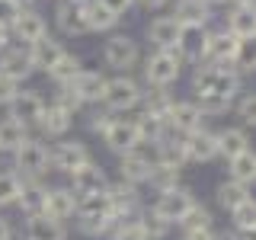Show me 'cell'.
<instances>
[{
	"instance_id": "obj_51",
	"label": "cell",
	"mask_w": 256,
	"mask_h": 240,
	"mask_svg": "<svg viewBox=\"0 0 256 240\" xmlns=\"http://www.w3.org/2000/svg\"><path fill=\"white\" fill-rule=\"evenodd\" d=\"M22 6L16 4V0H0V29H10L16 22V16H20Z\"/></svg>"
},
{
	"instance_id": "obj_34",
	"label": "cell",
	"mask_w": 256,
	"mask_h": 240,
	"mask_svg": "<svg viewBox=\"0 0 256 240\" xmlns=\"http://www.w3.org/2000/svg\"><path fill=\"white\" fill-rule=\"evenodd\" d=\"M230 180L240 182V186H250L256 182V154L253 150H244L230 160Z\"/></svg>"
},
{
	"instance_id": "obj_54",
	"label": "cell",
	"mask_w": 256,
	"mask_h": 240,
	"mask_svg": "<svg viewBox=\"0 0 256 240\" xmlns=\"http://www.w3.org/2000/svg\"><path fill=\"white\" fill-rule=\"evenodd\" d=\"M182 240H218V234H214L212 228H205V230H186Z\"/></svg>"
},
{
	"instance_id": "obj_18",
	"label": "cell",
	"mask_w": 256,
	"mask_h": 240,
	"mask_svg": "<svg viewBox=\"0 0 256 240\" xmlns=\"http://www.w3.org/2000/svg\"><path fill=\"white\" fill-rule=\"evenodd\" d=\"M45 198H48V186L42 180H22L16 208H20L26 218H36V214H45Z\"/></svg>"
},
{
	"instance_id": "obj_4",
	"label": "cell",
	"mask_w": 256,
	"mask_h": 240,
	"mask_svg": "<svg viewBox=\"0 0 256 240\" xmlns=\"http://www.w3.org/2000/svg\"><path fill=\"white\" fill-rule=\"evenodd\" d=\"M196 205H198V202H196V196H192V189L176 186V189H170V192H160L150 212H154L157 218H164L166 224H180Z\"/></svg>"
},
{
	"instance_id": "obj_39",
	"label": "cell",
	"mask_w": 256,
	"mask_h": 240,
	"mask_svg": "<svg viewBox=\"0 0 256 240\" xmlns=\"http://www.w3.org/2000/svg\"><path fill=\"white\" fill-rule=\"evenodd\" d=\"M20 186L22 180L13 170H0V208H10L20 202Z\"/></svg>"
},
{
	"instance_id": "obj_10",
	"label": "cell",
	"mask_w": 256,
	"mask_h": 240,
	"mask_svg": "<svg viewBox=\"0 0 256 240\" xmlns=\"http://www.w3.org/2000/svg\"><path fill=\"white\" fill-rule=\"evenodd\" d=\"M141 58V52H138V42H134L132 36H112L106 48H102V61L109 64V68H116V70H128V68H134Z\"/></svg>"
},
{
	"instance_id": "obj_60",
	"label": "cell",
	"mask_w": 256,
	"mask_h": 240,
	"mask_svg": "<svg viewBox=\"0 0 256 240\" xmlns=\"http://www.w3.org/2000/svg\"><path fill=\"white\" fill-rule=\"evenodd\" d=\"M234 4H237V6H250L253 0H234Z\"/></svg>"
},
{
	"instance_id": "obj_42",
	"label": "cell",
	"mask_w": 256,
	"mask_h": 240,
	"mask_svg": "<svg viewBox=\"0 0 256 240\" xmlns=\"http://www.w3.org/2000/svg\"><path fill=\"white\" fill-rule=\"evenodd\" d=\"M138 224H141L144 234H148V240H164V237H166V230H170V224H166L164 218H157L150 208L138 214Z\"/></svg>"
},
{
	"instance_id": "obj_29",
	"label": "cell",
	"mask_w": 256,
	"mask_h": 240,
	"mask_svg": "<svg viewBox=\"0 0 256 240\" xmlns=\"http://www.w3.org/2000/svg\"><path fill=\"white\" fill-rule=\"evenodd\" d=\"M228 32L234 38H253L256 36V13L250 6H234L228 16Z\"/></svg>"
},
{
	"instance_id": "obj_30",
	"label": "cell",
	"mask_w": 256,
	"mask_h": 240,
	"mask_svg": "<svg viewBox=\"0 0 256 240\" xmlns=\"http://www.w3.org/2000/svg\"><path fill=\"white\" fill-rule=\"evenodd\" d=\"M173 96L166 90H157V86H150L148 93H141V106H144V116H154V118H166L173 109Z\"/></svg>"
},
{
	"instance_id": "obj_1",
	"label": "cell",
	"mask_w": 256,
	"mask_h": 240,
	"mask_svg": "<svg viewBox=\"0 0 256 240\" xmlns=\"http://www.w3.org/2000/svg\"><path fill=\"white\" fill-rule=\"evenodd\" d=\"M182 54L180 48H164V52H154L148 61H144V80L157 90H166L170 84L180 80V70H182Z\"/></svg>"
},
{
	"instance_id": "obj_9",
	"label": "cell",
	"mask_w": 256,
	"mask_h": 240,
	"mask_svg": "<svg viewBox=\"0 0 256 240\" xmlns=\"http://www.w3.org/2000/svg\"><path fill=\"white\" fill-rule=\"evenodd\" d=\"M10 36L16 38V42H22V48H29V45H36L38 38L48 36V22H45V16L38 10L26 6V10H20L16 22L10 26Z\"/></svg>"
},
{
	"instance_id": "obj_63",
	"label": "cell",
	"mask_w": 256,
	"mask_h": 240,
	"mask_svg": "<svg viewBox=\"0 0 256 240\" xmlns=\"http://www.w3.org/2000/svg\"><path fill=\"white\" fill-rule=\"evenodd\" d=\"M132 4H138V0H132Z\"/></svg>"
},
{
	"instance_id": "obj_12",
	"label": "cell",
	"mask_w": 256,
	"mask_h": 240,
	"mask_svg": "<svg viewBox=\"0 0 256 240\" xmlns=\"http://www.w3.org/2000/svg\"><path fill=\"white\" fill-rule=\"evenodd\" d=\"M106 189H109V176L100 164H93V160L86 166H80L77 173H70V192H74L77 198L100 196V192H106Z\"/></svg>"
},
{
	"instance_id": "obj_3",
	"label": "cell",
	"mask_w": 256,
	"mask_h": 240,
	"mask_svg": "<svg viewBox=\"0 0 256 240\" xmlns=\"http://www.w3.org/2000/svg\"><path fill=\"white\" fill-rule=\"evenodd\" d=\"M141 102V86L138 80H132L128 74H118V77H109L106 80V93H102V106H106L112 116L116 112H128Z\"/></svg>"
},
{
	"instance_id": "obj_16",
	"label": "cell",
	"mask_w": 256,
	"mask_h": 240,
	"mask_svg": "<svg viewBox=\"0 0 256 240\" xmlns=\"http://www.w3.org/2000/svg\"><path fill=\"white\" fill-rule=\"evenodd\" d=\"M45 214L54 221H70L77 214V196L70 192V186H54L48 189V198H45Z\"/></svg>"
},
{
	"instance_id": "obj_61",
	"label": "cell",
	"mask_w": 256,
	"mask_h": 240,
	"mask_svg": "<svg viewBox=\"0 0 256 240\" xmlns=\"http://www.w3.org/2000/svg\"><path fill=\"white\" fill-rule=\"evenodd\" d=\"M74 4H90V0H74Z\"/></svg>"
},
{
	"instance_id": "obj_46",
	"label": "cell",
	"mask_w": 256,
	"mask_h": 240,
	"mask_svg": "<svg viewBox=\"0 0 256 240\" xmlns=\"http://www.w3.org/2000/svg\"><path fill=\"white\" fill-rule=\"evenodd\" d=\"M196 106L202 116H221V112H228L230 109V102L228 100H221V96H214V93H202L196 100Z\"/></svg>"
},
{
	"instance_id": "obj_40",
	"label": "cell",
	"mask_w": 256,
	"mask_h": 240,
	"mask_svg": "<svg viewBox=\"0 0 256 240\" xmlns=\"http://www.w3.org/2000/svg\"><path fill=\"white\" fill-rule=\"evenodd\" d=\"M240 90V77L234 74V70H214V84H212V93L221 96V100H234Z\"/></svg>"
},
{
	"instance_id": "obj_43",
	"label": "cell",
	"mask_w": 256,
	"mask_h": 240,
	"mask_svg": "<svg viewBox=\"0 0 256 240\" xmlns=\"http://www.w3.org/2000/svg\"><path fill=\"white\" fill-rule=\"evenodd\" d=\"M230 221H234L237 230H250V228H256V198L250 196L244 205H237L234 212H230Z\"/></svg>"
},
{
	"instance_id": "obj_13",
	"label": "cell",
	"mask_w": 256,
	"mask_h": 240,
	"mask_svg": "<svg viewBox=\"0 0 256 240\" xmlns=\"http://www.w3.org/2000/svg\"><path fill=\"white\" fill-rule=\"evenodd\" d=\"M54 26L64 36H86L90 32V26H86V6L74 4V0H58V6H54Z\"/></svg>"
},
{
	"instance_id": "obj_53",
	"label": "cell",
	"mask_w": 256,
	"mask_h": 240,
	"mask_svg": "<svg viewBox=\"0 0 256 240\" xmlns=\"http://www.w3.org/2000/svg\"><path fill=\"white\" fill-rule=\"evenodd\" d=\"M100 4L106 6V10H109L112 16H118V20H122V16H125V13H128V10L134 6L132 0H100Z\"/></svg>"
},
{
	"instance_id": "obj_52",
	"label": "cell",
	"mask_w": 256,
	"mask_h": 240,
	"mask_svg": "<svg viewBox=\"0 0 256 240\" xmlns=\"http://www.w3.org/2000/svg\"><path fill=\"white\" fill-rule=\"evenodd\" d=\"M237 116L244 118L246 125H256V93H246L244 100L237 102Z\"/></svg>"
},
{
	"instance_id": "obj_21",
	"label": "cell",
	"mask_w": 256,
	"mask_h": 240,
	"mask_svg": "<svg viewBox=\"0 0 256 240\" xmlns=\"http://www.w3.org/2000/svg\"><path fill=\"white\" fill-rule=\"evenodd\" d=\"M166 122H170V128L176 134H192L202 128V112H198L196 102H173Z\"/></svg>"
},
{
	"instance_id": "obj_17",
	"label": "cell",
	"mask_w": 256,
	"mask_h": 240,
	"mask_svg": "<svg viewBox=\"0 0 256 240\" xmlns=\"http://www.w3.org/2000/svg\"><path fill=\"white\" fill-rule=\"evenodd\" d=\"M64 54H68V48H64V42H58L54 36H45V38H38L36 45H29V58L36 64V70H45V74L64 58Z\"/></svg>"
},
{
	"instance_id": "obj_50",
	"label": "cell",
	"mask_w": 256,
	"mask_h": 240,
	"mask_svg": "<svg viewBox=\"0 0 256 240\" xmlns=\"http://www.w3.org/2000/svg\"><path fill=\"white\" fill-rule=\"evenodd\" d=\"M20 90H22V86L16 84V80H10L6 74H0V106H10L16 96H20Z\"/></svg>"
},
{
	"instance_id": "obj_26",
	"label": "cell",
	"mask_w": 256,
	"mask_h": 240,
	"mask_svg": "<svg viewBox=\"0 0 256 240\" xmlns=\"http://www.w3.org/2000/svg\"><path fill=\"white\" fill-rule=\"evenodd\" d=\"M173 16L180 20V26H205L212 20V4L208 0H180Z\"/></svg>"
},
{
	"instance_id": "obj_37",
	"label": "cell",
	"mask_w": 256,
	"mask_h": 240,
	"mask_svg": "<svg viewBox=\"0 0 256 240\" xmlns=\"http://www.w3.org/2000/svg\"><path fill=\"white\" fill-rule=\"evenodd\" d=\"M118 173H122V180L125 182H132V186H141V182H148V173H150V166L148 164H141L134 154H125L122 160H118Z\"/></svg>"
},
{
	"instance_id": "obj_27",
	"label": "cell",
	"mask_w": 256,
	"mask_h": 240,
	"mask_svg": "<svg viewBox=\"0 0 256 240\" xmlns=\"http://www.w3.org/2000/svg\"><path fill=\"white\" fill-rule=\"evenodd\" d=\"M29 141V128H22L13 118H0V154H16Z\"/></svg>"
},
{
	"instance_id": "obj_57",
	"label": "cell",
	"mask_w": 256,
	"mask_h": 240,
	"mask_svg": "<svg viewBox=\"0 0 256 240\" xmlns=\"http://www.w3.org/2000/svg\"><path fill=\"white\" fill-rule=\"evenodd\" d=\"M237 240H256V228H250V230H237Z\"/></svg>"
},
{
	"instance_id": "obj_55",
	"label": "cell",
	"mask_w": 256,
	"mask_h": 240,
	"mask_svg": "<svg viewBox=\"0 0 256 240\" xmlns=\"http://www.w3.org/2000/svg\"><path fill=\"white\" fill-rule=\"evenodd\" d=\"M0 240H13V224L4 214H0Z\"/></svg>"
},
{
	"instance_id": "obj_28",
	"label": "cell",
	"mask_w": 256,
	"mask_h": 240,
	"mask_svg": "<svg viewBox=\"0 0 256 240\" xmlns=\"http://www.w3.org/2000/svg\"><path fill=\"white\" fill-rule=\"evenodd\" d=\"M244 150H250V138H246L244 128H224V132H218V154L221 157L234 160Z\"/></svg>"
},
{
	"instance_id": "obj_8",
	"label": "cell",
	"mask_w": 256,
	"mask_h": 240,
	"mask_svg": "<svg viewBox=\"0 0 256 240\" xmlns=\"http://www.w3.org/2000/svg\"><path fill=\"white\" fill-rule=\"evenodd\" d=\"M6 112H10L6 118L20 122L22 128H32V125H38V118H42V112H45V100H42L38 90H20V96L6 106Z\"/></svg>"
},
{
	"instance_id": "obj_32",
	"label": "cell",
	"mask_w": 256,
	"mask_h": 240,
	"mask_svg": "<svg viewBox=\"0 0 256 240\" xmlns=\"http://www.w3.org/2000/svg\"><path fill=\"white\" fill-rule=\"evenodd\" d=\"M80 70H84V61H80L77 54H70V52H68V54H64V58H61L58 64H54L52 70H48V77H52L58 86H70V84L77 80Z\"/></svg>"
},
{
	"instance_id": "obj_22",
	"label": "cell",
	"mask_w": 256,
	"mask_h": 240,
	"mask_svg": "<svg viewBox=\"0 0 256 240\" xmlns=\"http://www.w3.org/2000/svg\"><path fill=\"white\" fill-rule=\"evenodd\" d=\"M180 20L176 16H157L154 22L148 26V38L157 45V52H164V48H176L180 42Z\"/></svg>"
},
{
	"instance_id": "obj_62",
	"label": "cell",
	"mask_w": 256,
	"mask_h": 240,
	"mask_svg": "<svg viewBox=\"0 0 256 240\" xmlns=\"http://www.w3.org/2000/svg\"><path fill=\"white\" fill-rule=\"evenodd\" d=\"M208 4H224V0H208Z\"/></svg>"
},
{
	"instance_id": "obj_47",
	"label": "cell",
	"mask_w": 256,
	"mask_h": 240,
	"mask_svg": "<svg viewBox=\"0 0 256 240\" xmlns=\"http://www.w3.org/2000/svg\"><path fill=\"white\" fill-rule=\"evenodd\" d=\"M134 157L141 160V164H148V166H157L160 164V141H138L134 144V150H132Z\"/></svg>"
},
{
	"instance_id": "obj_11",
	"label": "cell",
	"mask_w": 256,
	"mask_h": 240,
	"mask_svg": "<svg viewBox=\"0 0 256 240\" xmlns=\"http://www.w3.org/2000/svg\"><path fill=\"white\" fill-rule=\"evenodd\" d=\"M102 141H106V148L112 150V154H118V157L132 154V150H134V144L141 141V134H138V125H134V118H116V122H112V125L106 128Z\"/></svg>"
},
{
	"instance_id": "obj_24",
	"label": "cell",
	"mask_w": 256,
	"mask_h": 240,
	"mask_svg": "<svg viewBox=\"0 0 256 240\" xmlns=\"http://www.w3.org/2000/svg\"><path fill=\"white\" fill-rule=\"evenodd\" d=\"M205 38H208L205 26H182L176 48H180V54L186 61H198V58H202V52H205Z\"/></svg>"
},
{
	"instance_id": "obj_23",
	"label": "cell",
	"mask_w": 256,
	"mask_h": 240,
	"mask_svg": "<svg viewBox=\"0 0 256 240\" xmlns=\"http://www.w3.org/2000/svg\"><path fill=\"white\" fill-rule=\"evenodd\" d=\"M70 125H74V116H68L64 109L52 106V102H45V112H42V118H38L36 128L45 134V138H61V134H68Z\"/></svg>"
},
{
	"instance_id": "obj_38",
	"label": "cell",
	"mask_w": 256,
	"mask_h": 240,
	"mask_svg": "<svg viewBox=\"0 0 256 240\" xmlns=\"http://www.w3.org/2000/svg\"><path fill=\"white\" fill-rule=\"evenodd\" d=\"M134 125H138L141 141H164L166 128H170V122H166V118H154V116H144V112L134 118Z\"/></svg>"
},
{
	"instance_id": "obj_49",
	"label": "cell",
	"mask_w": 256,
	"mask_h": 240,
	"mask_svg": "<svg viewBox=\"0 0 256 240\" xmlns=\"http://www.w3.org/2000/svg\"><path fill=\"white\" fill-rule=\"evenodd\" d=\"M112 240H148V234L141 230L138 221H122L116 230H112Z\"/></svg>"
},
{
	"instance_id": "obj_44",
	"label": "cell",
	"mask_w": 256,
	"mask_h": 240,
	"mask_svg": "<svg viewBox=\"0 0 256 240\" xmlns=\"http://www.w3.org/2000/svg\"><path fill=\"white\" fill-rule=\"evenodd\" d=\"M180 228H182V234H186V230H205V228H212V212L202 208V205H196L186 218L180 221Z\"/></svg>"
},
{
	"instance_id": "obj_19",
	"label": "cell",
	"mask_w": 256,
	"mask_h": 240,
	"mask_svg": "<svg viewBox=\"0 0 256 240\" xmlns=\"http://www.w3.org/2000/svg\"><path fill=\"white\" fill-rule=\"evenodd\" d=\"M106 80L100 70H80L77 80L70 84V90H74V96L84 106H90V102H102V93H106Z\"/></svg>"
},
{
	"instance_id": "obj_14",
	"label": "cell",
	"mask_w": 256,
	"mask_h": 240,
	"mask_svg": "<svg viewBox=\"0 0 256 240\" xmlns=\"http://www.w3.org/2000/svg\"><path fill=\"white\" fill-rule=\"evenodd\" d=\"M0 74H6L10 80H16V84L22 86V80H29L36 74V64L29 58V48H22V45L6 48V52L0 54Z\"/></svg>"
},
{
	"instance_id": "obj_7",
	"label": "cell",
	"mask_w": 256,
	"mask_h": 240,
	"mask_svg": "<svg viewBox=\"0 0 256 240\" xmlns=\"http://www.w3.org/2000/svg\"><path fill=\"white\" fill-rule=\"evenodd\" d=\"M109 198H112V214H116L118 224L122 221H138V214L144 212L138 186H132V182H125V180L109 182Z\"/></svg>"
},
{
	"instance_id": "obj_41",
	"label": "cell",
	"mask_w": 256,
	"mask_h": 240,
	"mask_svg": "<svg viewBox=\"0 0 256 240\" xmlns=\"http://www.w3.org/2000/svg\"><path fill=\"white\" fill-rule=\"evenodd\" d=\"M118 228L116 218H86V221H77V230L86 237H112V230Z\"/></svg>"
},
{
	"instance_id": "obj_5",
	"label": "cell",
	"mask_w": 256,
	"mask_h": 240,
	"mask_svg": "<svg viewBox=\"0 0 256 240\" xmlns=\"http://www.w3.org/2000/svg\"><path fill=\"white\" fill-rule=\"evenodd\" d=\"M234 52H237V38L230 36V32H208L205 38V52L198 64H205V68H218V70H234L230 64H234Z\"/></svg>"
},
{
	"instance_id": "obj_59",
	"label": "cell",
	"mask_w": 256,
	"mask_h": 240,
	"mask_svg": "<svg viewBox=\"0 0 256 240\" xmlns=\"http://www.w3.org/2000/svg\"><path fill=\"white\" fill-rule=\"evenodd\" d=\"M16 4H20L22 10H26V6H32V0H16Z\"/></svg>"
},
{
	"instance_id": "obj_15",
	"label": "cell",
	"mask_w": 256,
	"mask_h": 240,
	"mask_svg": "<svg viewBox=\"0 0 256 240\" xmlns=\"http://www.w3.org/2000/svg\"><path fill=\"white\" fill-rule=\"evenodd\" d=\"M182 148H186V160L192 164H208V160L218 157V134L208 132V128H198L182 138Z\"/></svg>"
},
{
	"instance_id": "obj_33",
	"label": "cell",
	"mask_w": 256,
	"mask_h": 240,
	"mask_svg": "<svg viewBox=\"0 0 256 240\" xmlns=\"http://www.w3.org/2000/svg\"><path fill=\"white\" fill-rule=\"evenodd\" d=\"M214 198H218V205L224 208V212H234L237 205H244L246 198H250V189L240 186V182H234V180H228V182H221V186H218Z\"/></svg>"
},
{
	"instance_id": "obj_25",
	"label": "cell",
	"mask_w": 256,
	"mask_h": 240,
	"mask_svg": "<svg viewBox=\"0 0 256 240\" xmlns=\"http://www.w3.org/2000/svg\"><path fill=\"white\" fill-rule=\"evenodd\" d=\"M77 221H86V218H116L112 214V198H109V189L100 192V196H84L77 198Z\"/></svg>"
},
{
	"instance_id": "obj_35",
	"label": "cell",
	"mask_w": 256,
	"mask_h": 240,
	"mask_svg": "<svg viewBox=\"0 0 256 240\" xmlns=\"http://www.w3.org/2000/svg\"><path fill=\"white\" fill-rule=\"evenodd\" d=\"M148 182H150V189H157V196L160 192H170V189L180 186V170H176V166H166V164H157V166H150Z\"/></svg>"
},
{
	"instance_id": "obj_36",
	"label": "cell",
	"mask_w": 256,
	"mask_h": 240,
	"mask_svg": "<svg viewBox=\"0 0 256 240\" xmlns=\"http://www.w3.org/2000/svg\"><path fill=\"white\" fill-rule=\"evenodd\" d=\"M84 6H86V26H90V32H109L118 22V16H112L100 0H90Z\"/></svg>"
},
{
	"instance_id": "obj_56",
	"label": "cell",
	"mask_w": 256,
	"mask_h": 240,
	"mask_svg": "<svg viewBox=\"0 0 256 240\" xmlns=\"http://www.w3.org/2000/svg\"><path fill=\"white\" fill-rule=\"evenodd\" d=\"M10 42H13V36H10V29H0V54L10 48Z\"/></svg>"
},
{
	"instance_id": "obj_6",
	"label": "cell",
	"mask_w": 256,
	"mask_h": 240,
	"mask_svg": "<svg viewBox=\"0 0 256 240\" xmlns=\"http://www.w3.org/2000/svg\"><path fill=\"white\" fill-rule=\"evenodd\" d=\"M48 160H52V170L58 173H77L80 166L90 164V148H86L84 141H58L52 150H48Z\"/></svg>"
},
{
	"instance_id": "obj_45",
	"label": "cell",
	"mask_w": 256,
	"mask_h": 240,
	"mask_svg": "<svg viewBox=\"0 0 256 240\" xmlns=\"http://www.w3.org/2000/svg\"><path fill=\"white\" fill-rule=\"evenodd\" d=\"M52 106L64 109V112H68V116H77V112L84 109V102H80L77 96H74V90H70V86H58V93H54Z\"/></svg>"
},
{
	"instance_id": "obj_31",
	"label": "cell",
	"mask_w": 256,
	"mask_h": 240,
	"mask_svg": "<svg viewBox=\"0 0 256 240\" xmlns=\"http://www.w3.org/2000/svg\"><path fill=\"white\" fill-rule=\"evenodd\" d=\"M234 74H256V36L253 38H237V52H234Z\"/></svg>"
},
{
	"instance_id": "obj_48",
	"label": "cell",
	"mask_w": 256,
	"mask_h": 240,
	"mask_svg": "<svg viewBox=\"0 0 256 240\" xmlns=\"http://www.w3.org/2000/svg\"><path fill=\"white\" fill-rule=\"evenodd\" d=\"M112 122H116V116H112V112L102 106V109H93V112H90V122H86V125H90L93 134H106V128H109Z\"/></svg>"
},
{
	"instance_id": "obj_2",
	"label": "cell",
	"mask_w": 256,
	"mask_h": 240,
	"mask_svg": "<svg viewBox=\"0 0 256 240\" xmlns=\"http://www.w3.org/2000/svg\"><path fill=\"white\" fill-rule=\"evenodd\" d=\"M52 170V160H48V148L38 138H29L20 150L13 154V173L20 180H42Z\"/></svg>"
},
{
	"instance_id": "obj_58",
	"label": "cell",
	"mask_w": 256,
	"mask_h": 240,
	"mask_svg": "<svg viewBox=\"0 0 256 240\" xmlns=\"http://www.w3.org/2000/svg\"><path fill=\"white\" fill-rule=\"evenodd\" d=\"M141 4H144V6H150V10H157V6H164L166 0H141Z\"/></svg>"
},
{
	"instance_id": "obj_20",
	"label": "cell",
	"mask_w": 256,
	"mask_h": 240,
	"mask_svg": "<svg viewBox=\"0 0 256 240\" xmlns=\"http://www.w3.org/2000/svg\"><path fill=\"white\" fill-rule=\"evenodd\" d=\"M22 240H68V228L48 214H36V218H26Z\"/></svg>"
}]
</instances>
